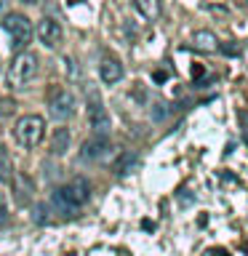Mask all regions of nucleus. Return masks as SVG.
Segmentation results:
<instances>
[{"label": "nucleus", "instance_id": "nucleus-18", "mask_svg": "<svg viewBox=\"0 0 248 256\" xmlns=\"http://www.w3.org/2000/svg\"><path fill=\"white\" fill-rule=\"evenodd\" d=\"M19 3H24V6H38L40 0H19Z\"/></svg>", "mask_w": 248, "mask_h": 256}, {"label": "nucleus", "instance_id": "nucleus-1", "mask_svg": "<svg viewBox=\"0 0 248 256\" xmlns=\"http://www.w3.org/2000/svg\"><path fill=\"white\" fill-rule=\"evenodd\" d=\"M88 200H91V184H88V179H83V176H75L72 182L62 184V187L54 192V206H56V211L64 214V216H75Z\"/></svg>", "mask_w": 248, "mask_h": 256}, {"label": "nucleus", "instance_id": "nucleus-16", "mask_svg": "<svg viewBox=\"0 0 248 256\" xmlns=\"http://www.w3.org/2000/svg\"><path fill=\"white\" fill-rule=\"evenodd\" d=\"M208 256H230V251H224V248H211Z\"/></svg>", "mask_w": 248, "mask_h": 256}, {"label": "nucleus", "instance_id": "nucleus-12", "mask_svg": "<svg viewBox=\"0 0 248 256\" xmlns=\"http://www.w3.org/2000/svg\"><path fill=\"white\" fill-rule=\"evenodd\" d=\"M70 147V131L67 128H54L51 134V152L54 155H64Z\"/></svg>", "mask_w": 248, "mask_h": 256}, {"label": "nucleus", "instance_id": "nucleus-3", "mask_svg": "<svg viewBox=\"0 0 248 256\" xmlns=\"http://www.w3.org/2000/svg\"><path fill=\"white\" fill-rule=\"evenodd\" d=\"M35 75H38V56L30 54V51H19L14 56L11 67H8V83L14 88H22Z\"/></svg>", "mask_w": 248, "mask_h": 256}, {"label": "nucleus", "instance_id": "nucleus-7", "mask_svg": "<svg viewBox=\"0 0 248 256\" xmlns=\"http://www.w3.org/2000/svg\"><path fill=\"white\" fill-rule=\"evenodd\" d=\"M35 35H38V40L43 43L46 48H54L62 43V24L54 19V16H43V19L38 22V30H35Z\"/></svg>", "mask_w": 248, "mask_h": 256}, {"label": "nucleus", "instance_id": "nucleus-6", "mask_svg": "<svg viewBox=\"0 0 248 256\" xmlns=\"http://www.w3.org/2000/svg\"><path fill=\"white\" fill-rule=\"evenodd\" d=\"M88 126H91L94 136H107L110 128H112V120H110V112L104 110L102 99L96 96L94 91L88 94Z\"/></svg>", "mask_w": 248, "mask_h": 256}, {"label": "nucleus", "instance_id": "nucleus-17", "mask_svg": "<svg viewBox=\"0 0 248 256\" xmlns=\"http://www.w3.org/2000/svg\"><path fill=\"white\" fill-rule=\"evenodd\" d=\"M6 214H8V208H6V203H3V200H0V222L6 219Z\"/></svg>", "mask_w": 248, "mask_h": 256}, {"label": "nucleus", "instance_id": "nucleus-13", "mask_svg": "<svg viewBox=\"0 0 248 256\" xmlns=\"http://www.w3.org/2000/svg\"><path fill=\"white\" fill-rule=\"evenodd\" d=\"M136 163H139V155H136V152H123V155L115 160V174L118 176L131 174L134 168H136Z\"/></svg>", "mask_w": 248, "mask_h": 256}, {"label": "nucleus", "instance_id": "nucleus-2", "mask_svg": "<svg viewBox=\"0 0 248 256\" xmlns=\"http://www.w3.org/2000/svg\"><path fill=\"white\" fill-rule=\"evenodd\" d=\"M43 134H46V120L40 115H22L14 123V139L24 150H35L43 142Z\"/></svg>", "mask_w": 248, "mask_h": 256}, {"label": "nucleus", "instance_id": "nucleus-14", "mask_svg": "<svg viewBox=\"0 0 248 256\" xmlns=\"http://www.w3.org/2000/svg\"><path fill=\"white\" fill-rule=\"evenodd\" d=\"M14 179V163H11V155H8L6 147H0V182L8 184Z\"/></svg>", "mask_w": 248, "mask_h": 256}, {"label": "nucleus", "instance_id": "nucleus-15", "mask_svg": "<svg viewBox=\"0 0 248 256\" xmlns=\"http://www.w3.org/2000/svg\"><path fill=\"white\" fill-rule=\"evenodd\" d=\"M240 128H243V142L248 144V112H240Z\"/></svg>", "mask_w": 248, "mask_h": 256}, {"label": "nucleus", "instance_id": "nucleus-4", "mask_svg": "<svg viewBox=\"0 0 248 256\" xmlns=\"http://www.w3.org/2000/svg\"><path fill=\"white\" fill-rule=\"evenodd\" d=\"M46 102H48L51 118H56V120H70L72 115H75V96H72V91H67V88L51 86L48 88Z\"/></svg>", "mask_w": 248, "mask_h": 256}, {"label": "nucleus", "instance_id": "nucleus-8", "mask_svg": "<svg viewBox=\"0 0 248 256\" xmlns=\"http://www.w3.org/2000/svg\"><path fill=\"white\" fill-rule=\"evenodd\" d=\"M112 152V142L107 136H91V139L83 142V147H80V158L83 160H104Z\"/></svg>", "mask_w": 248, "mask_h": 256}, {"label": "nucleus", "instance_id": "nucleus-11", "mask_svg": "<svg viewBox=\"0 0 248 256\" xmlns=\"http://www.w3.org/2000/svg\"><path fill=\"white\" fill-rule=\"evenodd\" d=\"M134 6L142 14V19H147V22H155L160 16V0H134Z\"/></svg>", "mask_w": 248, "mask_h": 256}, {"label": "nucleus", "instance_id": "nucleus-10", "mask_svg": "<svg viewBox=\"0 0 248 256\" xmlns=\"http://www.w3.org/2000/svg\"><path fill=\"white\" fill-rule=\"evenodd\" d=\"M99 78H102V83H107V86L120 83V78H123V64H120L115 56H104L102 64H99Z\"/></svg>", "mask_w": 248, "mask_h": 256}, {"label": "nucleus", "instance_id": "nucleus-9", "mask_svg": "<svg viewBox=\"0 0 248 256\" xmlns=\"http://www.w3.org/2000/svg\"><path fill=\"white\" fill-rule=\"evenodd\" d=\"M190 46L195 48V51H200V54H216L222 43H219V38H216L211 30H195L192 38H190Z\"/></svg>", "mask_w": 248, "mask_h": 256}, {"label": "nucleus", "instance_id": "nucleus-5", "mask_svg": "<svg viewBox=\"0 0 248 256\" xmlns=\"http://www.w3.org/2000/svg\"><path fill=\"white\" fill-rule=\"evenodd\" d=\"M3 30L11 35V40H14L16 48H24V46L32 40V35H35L32 22H30L24 14H16V11H11V14L3 16Z\"/></svg>", "mask_w": 248, "mask_h": 256}, {"label": "nucleus", "instance_id": "nucleus-19", "mask_svg": "<svg viewBox=\"0 0 248 256\" xmlns=\"http://www.w3.org/2000/svg\"><path fill=\"white\" fill-rule=\"evenodd\" d=\"M238 3H240V6H243V8H248V0H238Z\"/></svg>", "mask_w": 248, "mask_h": 256}]
</instances>
